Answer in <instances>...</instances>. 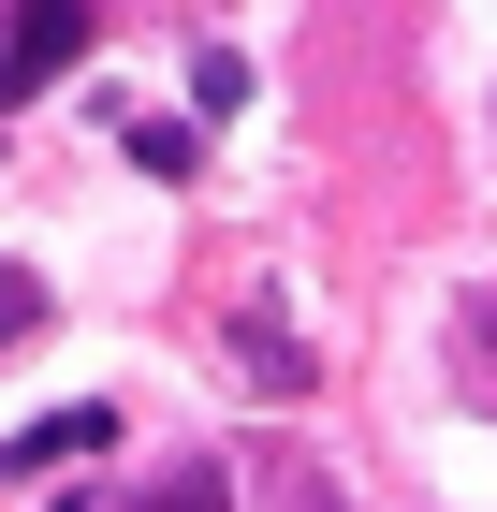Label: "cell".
<instances>
[{"label": "cell", "mask_w": 497, "mask_h": 512, "mask_svg": "<svg viewBox=\"0 0 497 512\" xmlns=\"http://www.w3.org/2000/svg\"><path fill=\"white\" fill-rule=\"evenodd\" d=\"M117 439V410H44L30 439H0V483H30V469H59V454H103Z\"/></svg>", "instance_id": "cell-2"}, {"label": "cell", "mask_w": 497, "mask_h": 512, "mask_svg": "<svg viewBox=\"0 0 497 512\" xmlns=\"http://www.w3.org/2000/svg\"><path fill=\"white\" fill-rule=\"evenodd\" d=\"M132 512H234V469H220V454H176V469H161Z\"/></svg>", "instance_id": "cell-3"}, {"label": "cell", "mask_w": 497, "mask_h": 512, "mask_svg": "<svg viewBox=\"0 0 497 512\" xmlns=\"http://www.w3.org/2000/svg\"><path fill=\"white\" fill-rule=\"evenodd\" d=\"M30 322H44V278H15V264H0V337H30Z\"/></svg>", "instance_id": "cell-4"}, {"label": "cell", "mask_w": 497, "mask_h": 512, "mask_svg": "<svg viewBox=\"0 0 497 512\" xmlns=\"http://www.w3.org/2000/svg\"><path fill=\"white\" fill-rule=\"evenodd\" d=\"M307 512H337V498H307Z\"/></svg>", "instance_id": "cell-5"}, {"label": "cell", "mask_w": 497, "mask_h": 512, "mask_svg": "<svg viewBox=\"0 0 497 512\" xmlns=\"http://www.w3.org/2000/svg\"><path fill=\"white\" fill-rule=\"evenodd\" d=\"M103 0H0V103H44V88L88 59Z\"/></svg>", "instance_id": "cell-1"}]
</instances>
